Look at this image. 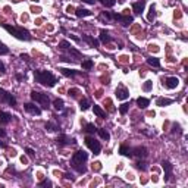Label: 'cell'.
Instances as JSON below:
<instances>
[{
    "instance_id": "cell-30",
    "label": "cell",
    "mask_w": 188,
    "mask_h": 188,
    "mask_svg": "<svg viewBox=\"0 0 188 188\" xmlns=\"http://www.w3.org/2000/svg\"><path fill=\"white\" fill-rule=\"evenodd\" d=\"M97 132H99V135H100V137H102L103 140H106V141H107V140L110 138V134H109V132H107L106 129H97Z\"/></svg>"
},
{
    "instance_id": "cell-39",
    "label": "cell",
    "mask_w": 188,
    "mask_h": 188,
    "mask_svg": "<svg viewBox=\"0 0 188 188\" xmlns=\"http://www.w3.org/2000/svg\"><path fill=\"white\" fill-rule=\"evenodd\" d=\"M78 93H79V90H78V88H71V90L68 91V94H69V96H72V97H76V94H78Z\"/></svg>"
},
{
    "instance_id": "cell-11",
    "label": "cell",
    "mask_w": 188,
    "mask_h": 188,
    "mask_svg": "<svg viewBox=\"0 0 188 188\" xmlns=\"http://www.w3.org/2000/svg\"><path fill=\"white\" fill-rule=\"evenodd\" d=\"M24 107H25V110L28 113H31V115H41V109L38 107V106H36V105H33V103H25L24 105Z\"/></svg>"
},
{
    "instance_id": "cell-47",
    "label": "cell",
    "mask_w": 188,
    "mask_h": 188,
    "mask_svg": "<svg viewBox=\"0 0 188 188\" xmlns=\"http://www.w3.org/2000/svg\"><path fill=\"white\" fill-rule=\"evenodd\" d=\"M0 147H1V149H6L7 146H6V143H3V141H0Z\"/></svg>"
},
{
    "instance_id": "cell-37",
    "label": "cell",
    "mask_w": 188,
    "mask_h": 188,
    "mask_svg": "<svg viewBox=\"0 0 188 188\" xmlns=\"http://www.w3.org/2000/svg\"><path fill=\"white\" fill-rule=\"evenodd\" d=\"M7 53H9V49L3 43H0V54H7Z\"/></svg>"
},
{
    "instance_id": "cell-16",
    "label": "cell",
    "mask_w": 188,
    "mask_h": 188,
    "mask_svg": "<svg viewBox=\"0 0 188 188\" xmlns=\"http://www.w3.org/2000/svg\"><path fill=\"white\" fill-rule=\"evenodd\" d=\"M10 119H12L10 113H7V112H0V125H7V123L10 122Z\"/></svg>"
},
{
    "instance_id": "cell-5",
    "label": "cell",
    "mask_w": 188,
    "mask_h": 188,
    "mask_svg": "<svg viewBox=\"0 0 188 188\" xmlns=\"http://www.w3.org/2000/svg\"><path fill=\"white\" fill-rule=\"evenodd\" d=\"M85 144H87V147L93 151L94 154H100L102 146H100V143L97 140H94L93 137H85Z\"/></svg>"
},
{
    "instance_id": "cell-20",
    "label": "cell",
    "mask_w": 188,
    "mask_h": 188,
    "mask_svg": "<svg viewBox=\"0 0 188 188\" xmlns=\"http://www.w3.org/2000/svg\"><path fill=\"white\" fill-rule=\"evenodd\" d=\"M149 99H146V97H138L137 99V105H138V107H141V109H146L147 106H149Z\"/></svg>"
},
{
    "instance_id": "cell-48",
    "label": "cell",
    "mask_w": 188,
    "mask_h": 188,
    "mask_svg": "<svg viewBox=\"0 0 188 188\" xmlns=\"http://www.w3.org/2000/svg\"><path fill=\"white\" fill-rule=\"evenodd\" d=\"M21 162H22V163H27V159H25V157L22 156V157H21Z\"/></svg>"
},
{
    "instance_id": "cell-17",
    "label": "cell",
    "mask_w": 188,
    "mask_h": 188,
    "mask_svg": "<svg viewBox=\"0 0 188 188\" xmlns=\"http://www.w3.org/2000/svg\"><path fill=\"white\" fill-rule=\"evenodd\" d=\"M119 153L122 154V156H126V157H132V149H129L128 146H125V144H122L120 146V149H119Z\"/></svg>"
},
{
    "instance_id": "cell-34",
    "label": "cell",
    "mask_w": 188,
    "mask_h": 188,
    "mask_svg": "<svg viewBox=\"0 0 188 188\" xmlns=\"http://www.w3.org/2000/svg\"><path fill=\"white\" fill-rule=\"evenodd\" d=\"M59 47H60L62 50H68V49L71 47V44H69V43H68L66 40H62V41L59 43Z\"/></svg>"
},
{
    "instance_id": "cell-18",
    "label": "cell",
    "mask_w": 188,
    "mask_h": 188,
    "mask_svg": "<svg viewBox=\"0 0 188 188\" xmlns=\"http://www.w3.org/2000/svg\"><path fill=\"white\" fill-rule=\"evenodd\" d=\"M75 15L78 16V18H85V16H90L91 12H90L88 9H82V7H79V9H76L75 10Z\"/></svg>"
},
{
    "instance_id": "cell-33",
    "label": "cell",
    "mask_w": 188,
    "mask_h": 188,
    "mask_svg": "<svg viewBox=\"0 0 188 188\" xmlns=\"http://www.w3.org/2000/svg\"><path fill=\"white\" fill-rule=\"evenodd\" d=\"M128 109H129V105H128V103H123V105H120V106H119V112L122 113V115H126Z\"/></svg>"
},
{
    "instance_id": "cell-29",
    "label": "cell",
    "mask_w": 188,
    "mask_h": 188,
    "mask_svg": "<svg viewBox=\"0 0 188 188\" xmlns=\"http://www.w3.org/2000/svg\"><path fill=\"white\" fill-rule=\"evenodd\" d=\"M90 107V102L87 100V99H82L81 102H79V109L81 110H87Z\"/></svg>"
},
{
    "instance_id": "cell-46",
    "label": "cell",
    "mask_w": 188,
    "mask_h": 188,
    "mask_svg": "<svg viewBox=\"0 0 188 188\" xmlns=\"http://www.w3.org/2000/svg\"><path fill=\"white\" fill-rule=\"evenodd\" d=\"M4 137H6V132L3 129H0V138H4Z\"/></svg>"
},
{
    "instance_id": "cell-6",
    "label": "cell",
    "mask_w": 188,
    "mask_h": 188,
    "mask_svg": "<svg viewBox=\"0 0 188 188\" xmlns=\"http://www.w3.org/2000/svg\"><path fill=\"white\" fill-rule=\"evenodd\" d=\"M0 100L4 102V103H7V105H10V106H15L16 105V99L12 94H9L7 91H4L3 88H0Z\"/></svg>"
},
{
    "instance_id": "cell-44",
    "label": "cell",
    "mask_w": 188,
    "mask_h": 188,
    "mask_svg": "<svg viewBox=\"0 0 188 188\" xmlns=\"http://www.w3.org/2000/svg\"><path fill=\"white\" fill-rule=\"evenodd\" d=\"M16 79H18V81H22V79H24V75H22V74H16Z\"/></svg>"
},
{
    "instance_id": "cell-15",
    "label": "cell",
    "mask_w": 188,
    "mask_h": 188,
    "mask_svg": "<svg viewBox=\"0 0 188 188\" xmlns=\"http://www.w3.org/2000/svg\"><path fill=\"white\" fill-rule=\"evenodd\" d=\"M172 103H173V100L165 99V97H160V99L156 100V105H157L159 107H165V106H169V105H172Z\"/></svg>"
},
{
    "instance_id": "cell-7",
    "label": "cell",
    "mask_w": 188,
    "mask_h": 188,
    "mask_svg": "<svg viewBox=\"0 0 188 188\" xmlns=\"http://www.w3.org/2000/svg\"><path fill=\"white\" fill-rule=\"evenodd\" d=\"M162 168H163V171H165V181H169V179H171V176H172L173 166L171 165V162L163 160V162H162Z\"/></svg>"
},
{
    "instance_id": "cell-12",
    "label": "cell",
    "mask_w": 188,
    "mask_h": 188,
    "mask_svg": "<svg viewBox=\"0 0 188 188\" xmlns=\"http://www.w3.org/2000/svg\"><path fill=\"white\" fill-rule=\"evenodd\" d=\"M147 154H149V150L146 147H135V149H132V156H137L140 159H144Z\"/></svg>"
},
{
    "instance_id": "cell-23",
    "label": "cell",
    "mask_w": 188,
    "mask_h": 188,
    "mask_svg": "<svg viewBox=\"0 0 188 188\" xmlns=\"http://www.w3.org/2000/svg\"><path fill=\"white\" fill-rule=\"evenodd\" d=\"M100 41L102 43H110V37H109V33L107 31H105V30L100 31Z\"/></svg>"
},
{
    "instance_id": "cell-50",
    "label": "cell",
    "mask_w": 188,
    "mask_h": 188,
    "mask_svg": "<svg viewBox=\"0 0 188 188\" xmlns=\"http://www.w3.org/2000/svg\"><path fill=\"white\" fill-rule=\"evenodd\" d=\"M34 1H38V0H34Z\"/></svg>"
},
{
    "instance_id": "cell-35",
    "label": "cell",
    "mask_w": 188,
    "mask_h": 188,
    "mask_svg": "<svg viewBox=\"0 0 188 188\" xmlns=\"http://www.w3.org/2000/svg\"><path fill=\"white\" fill-rule=\"evenodd\" d=\"M102 1V4H105L106 7H112L115 6V3H116V0H100Z\"/></svg>"
},
{
    "instance_id": "cell-10",
    "label": "cell",
    "mask_w": 188,
    "mask_h": 188,
    "mask_svg": "<svg viewBox=\"0 0 188 188\" xmlns=\"http://www.w3.org/2000/svg\"><path fill=\"white\" fill-rule=\"evenodd\" d=\"M75 143V140L74 138H69L68 135H65V134H60L59 137H57V144L59 146H69V144H74Z\"/></svg>"
},
{
    "instance_id": "cell-4",
    "label": "cell",
    "mask_w": 188,
    "mask_h": 188,
    "mask_svg": "<svg viewBox=\"0 0 188 188\" xmlns=\"http://www.w3.org/2000/svg\"><path fill=\"white\" fill-rule=\"evenodd\" d=\"M31 100L33 102H37L43 106V109H47L49 105H50V100H49V96L44 94V93H38V91H33L31 93Z\"/></svg>"
},
{
    "instance_id": "cell-40",
    "label": "cell",
    "mask_w": 188,
    "mask_h": 188,
    "mask_svg": "<svg viewBox=\"0 0 188 188\" xmlns=\"http://www.w3.org/2000/svg\"><path fill=\"white\" fill-rule=\"evenodd\" d=\"M38 185H40V187H52V182L47 181V179H44V181H41Z\"/></svg>"
},
{
    "instance_id": "cell-24",
    "label": "cell",
    "mask_w": 188,
    "mask_h": 188,
    "mask_svg": "<svg viewBox=\"0 0 188 188\" xmlns=\"http://www.w3.org/2000/svg\"><path fill=\"white\" fill-rule=\"evenodd\" d=\"M93 110H94V113H96V115H97L99 118H106V112H105V110H103V109H102L100 106H96V105H94Z\"/></svg>"
},
{
    "instance_id": "cell-49",
    "label": "cell",
    "mask_w": 188,
    "mask_h": 188,
    "mask_svg": "<svg viewBox=\"0 0 188 188\" xmlns=\"http://www.w3.org/2000/svg\"><path fill=\"white\" fill-rule=\"evenodd\" d=\"M71 38H72V40H75V41H79V38L75 37V36H71Z\"/></svg>"
},
{
    "instance_id": "cell-26",
    "label": "cell",
    "mask_w": 188,
    "mask_h": 188,
    "mask_svg": "<svg viewBox=\"0 0 188 188\" xmlns=\"http://www.w3.org/2000/svg\"><path fill=\"white\" fill-rule=\"evenodd\" d=\"M46 129L50 131V132H54V131H59V126L56 123H53V122H47L46 123Z\"/></svg>"
},
{
    "instance_id": "cell-21",
    "label": "cell",
    "mask_w": 188,
    "mask_h": 188,
    "mask_svg": "<svg viewBox=\"0 0 188 188\" xmlns=\"http://www.w3.org/2000/svg\"><path fill=\"white\" fill-rule=\"evenodd\" d=\"M156 19V7H154V4H151L150 9H149V15H147V21L149 22H153Z\"/></svg>"
},
{
    "instance_id": "cell-19",
    "label": "cell",
    "mask_w": 188,
    "mask_h": 188,
    "mask_svg": "<svg viewBox=\"0 0 188 188\" xmlns=\"http://www.w3.org/2000/svg\"><path fill=\"white\" fill-rule=\"evenodd\" d=\"M82 40H84L85 43H88L90 46H93V47H97V46H99V40L90 37V36H82Z\"/></svg>"
},
{
    "instance_id": "cell-45",
    "label": "cell",
    "mask_w": 188,
    "mask_h": 188,
    "mask_svg": "<svg viewBox=\"0 0 188 188\" xmlns=\"http://www.w3.org/2000/svg\"><path fill=\"white\" fill-rule=\"evenodd\" d=\"M81 1H84L87 4H94V0H81Z\"/></svg>"
},
{
    "instance_id": "cell-43",
    "label": "cell",
    "mask_w": 188,
    "mask_h": 188,
    "mask_svg": "<svg viewBox=\"0 0 188 188\" xmlns=\"http://www.w3.org/2000/svg\"><path fill=\"white\" fill-rule=\"evenodd\" d=\"M21 59H24V60H30V56H28V54H24V53H22V54H21Z\"/></svg>"
},
{
    "instance_id": "cell-14",
    "label": "cell",
    "mask_w": 188,
    "mask_h": 188,
    "mask_svg": "<svg viewBox=\"0 0 188 188\" xmlns=\"http://www.w3.org/2000/svg\"><path fill=\"white\" fill-rule=\"evenodd\" d=\"M132 21H134V19H132V16H129V15H126V13L120 15V18H119V22H120L123 27H128Z\"/></svg>"
},
{
    "instance_id": "cell-42",
    "label": "cell",
    "mask_w": 188,
    "mask_h": 188,
    "mask_svg": "<svg viewBox=\"0 0 188 188\" xmlns=\"http://www.w3.org/2000/svg\"><path fill=\"white\" fill-rule=\"evenodd\" d=\"M0 72H1V74H4V72H6V68H4L3 62H0Z\"/></svg>"
},
{
    "instance_id": "cell-25",
    "label": "cell",
    "mask_w": 188,
    "mask_h": 188,
    "mask_svg": "<svg viewBox=\"0 0 188 188\" xmlns=\"http://www.w3.org/2000/svg\"><path fill=\"white\" fill-rule=\"evenodd\" d=\"M63 105H65V103H63L62 99H56V100L53 102V107H54L56 110H62V109H63Z\"/></svg>"
},
{
    "instance_id": "cell-32",
    "label": "cell",
    "mask_w": 188,
    "mask_h": 188,
    "mask_svg": "<svg viewBox=\"0 0 188 188\" xmlns=\"http://www.w3.org/2000/svg\"><path fill=\"white\" fill-rule=\"evenodd\" d=\"M151 88H153V81H150V79H149V81H146V82H144V85H143V90L149 93V91H151Z\"/></svg>"
},
{
    "instance_id": "cell-28",
    "label": "cell",
    "mask_w": 188,
    "mask_h": 188,
    "mask_svg": "<svg viewBox=\"0 0 188 188\" xmlns=\"http://www.w3.org/2000/svg\"><path fill=\"white\" fill-rule=\"evenodd\" d=\"M147 62H149V65L154 66V68H159V66H160V60H159L157 57H149Z\"/></svg>"
},
{
    "instance_id": "cell-27",
    "label": "cell",
    "mask_w": 188,
    "mask_h": 188,
    "mask_svg": "<svg viewBox=\"0 0 188 188\" xmlns=\"http://www.w3.org/2000/svg\"><path fill=\"white\" fill-rule=\"evenodd\" d=\"M60 72H62L65 76H75L79 74V72H76V71H71V69H66V68H62Z\"/></svg>"
},
{
    "instance_id": "cell-41",
    "label": "cell",
    "mask_w": 188,
    "mask_h": 188,
    "mask_svg": "<svg viewBox=\"0 0 188 188\" xmlns=\"http://www.w3.org/2000/svg\"><path fill=\"white\" fill-rule=\"evenodd\" d=\"M25 151H27V154H28L30 157H34V154H36V153H34V150H33V149H30V147H27V149H25Z\"/></svg>"
},
{
    "instance_id": "cell-22",
    "label": "cell",
    "mask_w": 188,
    "mask_h": 188,
    "mask_svg": "<svg viewBox=\"0 0 188 188\" xmlns=\"http://www.w3.org/2000/svg\"><path fill=\"white\" fill-rule=\"evenodd\" d=\"M87 134H96L97 132V128L94 123H85V129H84Z\"/></svg>"
},
{
    "instance_id": "cell-38",
    "label": "cell",
    "mask_w": 188,
    "mask_h": 188,
    "mask_svg": "<svg viewBox=\"0 0 188 188\" xmlns=\"http://www.w3.org/2000/svg\"><path fill=\"white\" fill-rule=\"evenodd\" d=\"M68 53H69V54H74V56H76V57H79V56H81V53H79L78 50H75V49H72V47H69V49H68Z\"/></svg>"
},
{
    "instance_id": "cell-13",
    "label": "cell",
    "mask_w": 188,
    "mask_h": 188,
    "mask_svg": "<svg viewBox=\"0 0 188 188\" xmlns=\"http://www.w3.org/2000/svg\"><path fill=\"white\" fill-rule=\"evenodd\" d=\"M144 7H146V0H138V1H135V3L132 4V10H134L135 13L144 12Z\"/></svg>"
},
{
    "instance_id": "cell-9",
    "label": "cell",
    "mask_w": 188,
    "mask_h": 188,
    "mask_svg": "<svg viewBox=\"0 0 188 188\" xmlns=\"http://www.w3.org/2000/svg\"><path fill=\"white\" fill-rule=\"evenodd\" d=\"M116 97H118V100H126V99H129V91L125 87H118L116 88Z\"/></svg>"
},
{
    "instance_id": "cell-8",
    "label": "cell",
    "mask_w": 188,
    "mask_h": 188,
    "mask_svg": "<svg viewBox=\"0 0 188 188\" xmlns=\"http://www.w3.org/2000/svg\"><path fill=\"white\" fill-rule=\"evenodd\" d=\"M178 84H179V79H178L176 76H168V78L165 79V87H166V88H169V90L176 88V87H178Z\"/></svg>"
},
{
    "instance_id": "cell-1",
    "label": "cell",
    "mask_w": 188,
    "mask_h": 188,
    "mask_svg": "<svg viewBox=\"0 0 188 188\" xmlns=\"http://www.w3.org/2000/svg\"><path fill=\"white\" fill-rule=\"evenodd\" d=\"M87 159H88V154H87L84 150L75 151L74 156H72V160H71V166L75 169L76 172L85 173V172H87V168L84 166V163L87 162Z\"/></svg>"
},
{
    "instance_id": "cell-3",
    "label": "cell",
    "mask_w": 188,
    "mask_h": 188,
    "mask_svg": "<svg viewBox=\"0 0 188 188\" xmlns=\"http://www.w3.org/2000/svg\"><path fill=\"white\" fill-rule=\"evenodd\" d=\"M4 30L7 33H10L13 37H16L18 40H25V41H30L31 40V34L22 28V27H12V25H4Z\"/></svg>"
},
{
    "instance_id": "cell-2",
    "label": "cell",
    "mask_w": 188,
    "mask_h": 188,
    "mask_svg": "<svg viewBox=\"0 0 188 188\" xmlns=\"http://www.w3.org/2000/svg\"><path fill=\"white\" fill-rule=\"evenodd\" d=\"M34 78H36V81L38 84H41L44 87H49V88L54 87L56 82H57L56 76L49 71H34Z\"/></svg>"
},
{
    "instance_id": "cell-31",
    "label": "cell",
    "mask_w": 188,
    "mask_h": 188,
    "mask_svg": "<svg viewBox=\"0 0 188 188\" xmlns=\"http://www.w3.org/2000/svg\"><path fill=\"white\" fill-rule=\"evenodd\" d=\"M93 68V60L91 59H87L82 62V69H91Z\"/></svg>"
},
{
    "instance_id": "cell-36",
    "label": "cell",
    "mask_w": 188,
    "mask_h": 188,
    "mask_svg": "<svg viewBox=\"0 0 188 188\" xmlns=\"http://www.w3.org/2000/svg\"><path fill=\"white\" fill-rule=\"evenodd\" d=\"M135 168L140 169V171H146V169H147V166H146L144 162H137V163H135Z\"/></svg>"
}]
</instances>
